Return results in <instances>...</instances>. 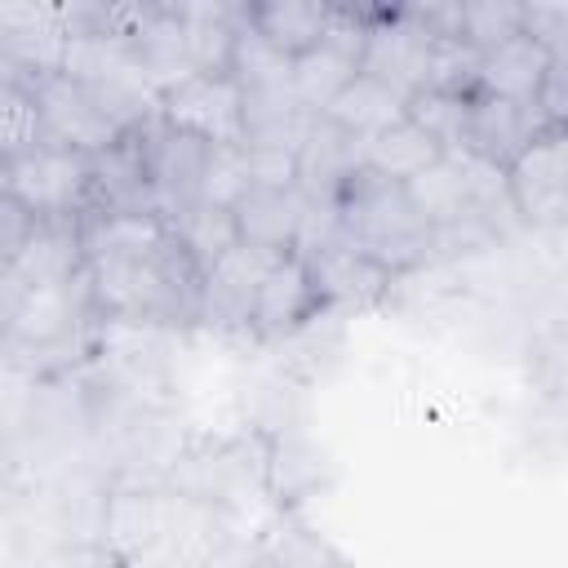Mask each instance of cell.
Instances as JSON below:
<instances>
[{
  "instance_id": "cell-1",
  "label": "cell",
  "mask_w": 568,
  "mask_h": 568,
  "mask_svg": "<svg viewBox=\"0 0 568 568\" xmlns=\"http://www.w3.org/2000/svg\"><path fill=\"white\" fill-rule=\"evenodd\" d=\"M337 226L351 248L368 253L390 275H413L417 266H426L430 226L413 213L399 182L355 169L337 191Z\"/></svg>"
},
{
  "instance_id": "cell-2",
  "label": "cell",
  "mask_w": 568,
  "mask_h": 568,
  "mask_svg": "<svg viewBox=\"0 0 568 568\" xmlns=\"http://www.w3.org/2000/svg\"><path fill=\"white\" fill-rule=\"evenodd\" d=\"M506 195L519 226L559 231L568 213V138L564 129L537 133L506 164Z\"/></svg>"
},
{
  "instance_id": "cell-3",
  "label": "cell",
  "mask_w": 568,
  "mask_h": 568,
  "mask_svg": "<svg viewBox=\"0 0 568 568\" xmlns=\"http://www.w3.org/2000/svg\"><path fill=\"white\" fill-rule=\"evenodd\" d=\"M93 311V297H89V275L80 271L75 280L67 284H44V288H31L4 333L9 342V355H53V351H67L80 342L84 324H89Z\"/></svg>"
},
{
  "instance_id": "cell-4",
  "label": "cell",
  "mask_w": 568,
  "mask_h": 568,
  "mask_svg": "<svg viewBox=\"0 0 568 568\" xmlns=\"http://www.w3.org/2000/svg\"><path fill=\"white\" fill-rule=\"evenodd\" d=\"M133 133H138V146H142V164H146L160 217H173L186 204H195L213 146L204 138L186 133V129H173L169 120H160V111L146 124H138Z\"/></svg>"
},
{
  "instance_id": "cell-5",
  "label": "cell",
  "mask_w": 568,
  "mask_h": 568,
  "mask_svg": "<svg viewBox=\"0 0 568 568\" xmlns=\"http://www.w3.org/2000/svg\"><path fill=\"white\" fill-rule=\"evenodd\" d=\"M9 195L31 213V217H67L84 213L89 200V155L36 142L13 160V182Z\"/></svg>"
},
{
  "instance_id": "cell-6",
  "label": "cell",
  "mask_w": 568,
  "mask_h": 568,
  "mask_svg": "<svg viewBox=\"0 0 568 568\" xmlns=\"http://www.w3.org/2000/svg\"><path fill=\"white\" fill-rule=\"evenodd\" d=\"M31 98H36V115H40V138L80 155H102L106 146H115L124 133L102 115V106L84 93V84H75L62 71L36 75L31 80Z\"/></svg>"
},
{
  "instance_id": "cell-7",
  "label": "cell",
  "mask_w": 568,
  "mask_h": 568,
  "mask_svg": "<svg viewBox=\"0 0 568 568\" xmlns=\"http://www.w3.org/2000/svg\"><path fill=\"white\" fill-rule=\"evenodd\" d=\"M240 111H244V89L226 71H217V75L191 71L186 80H178L173 89L160 93V120L204 138L209 146H240L244 142Z\"/></svg>"
},
{
  "instance_id": "cell-8",
  "label": "cell",
  "mask_w": 568,
  "mask_h": 568,
  "mask_svg": "<svg viewBox=\"0 0 568 568\" xmlns=\"http://www.w3.org/2000/svg\"><path fill=\"white\" fill-rule=\"evenodd\" d=\"M430 36L404 18V9H368L364 44H359V71L390 84L395 93L413 98L426 89L430 67Z\"/></svg>"
},
{
  "instance_id": "cell-9",
  "label": "cell",
  "mask_w": 568,
  "mask_h": 568,
  "mask_svg": "<svg viewBox=\"0 0 568 568\" xmlns=\"http://www.w3.org/2000/svg\"><path fill=\"white\" fill-rule=\"evenodd\" d=\"M284 253L257 248V244H235L226 248L217 262L204 266V284H200V320L213 328H240L248 333V315H253V297L266 280V271L280 262Z\"/></svg>"
},
{
  "instance_id": "cell-10",
  "label": "cell",
  "mask_w": 568,
  "mask_h": 568,
  "mask_svg": "<svg viewBox=\"0 0 568 568\" xmlns=\"http://www.w3.org/2000/svg\"><path fill=\"white\" fill-rule=\"evenodd\" d=\"M306 271H311V284L324 302V311H359V306H377L382 297H390L395 280L382 262H373L368 253L351 248L346 240H333V244H320L311 253H302Z\"/></svg>"
},
{
  "instance_id": "cell-11",
  "label": "cell",
  "mask_w": 568,
  "mask_h": 568,
  "mask_svg": "<svg viewBox=\"0 0 568 568\" xmlns=\"http://www.w3.org/2000/svg\"><path fill=\"white\" fill-rule=\"evenodd\" d=\"M324 315H328V311H324V302H320V293H315V284H311V271H306L302 253H284V257L266 271L262 288H257V297H253L248 333L275 342V337H293V333L311 328V324L324 320Z\"/></svg>"
},
{
  "instance_id": "cell-12",
  "label": "cell",
  "mask_w": 568,
  "mask_h": 568,
  "mask_svg": "<svg viewBox=\"0 0 568 568\" xmlns=\"http://www.w3.org/2000/svg\"><path fill=\"white\" fill-rule=\"evenodd\" d=\"M546 129L550 124L541 120V111L532 102H510V98H497V93L475 89L470 93V106H466V142L462 146L506 169Z\"/></svg>"
},
{
  "instance_id": "cell-13",
  "label": "cell",
  "mask_w": 568,
  "mask_h": 568,
  "mask_svg": "<svg viewBox=\"0 0 568 568\" xmlns=\"http://www.w3.org/2000/svg\"><path fill=\"white\" fill-rule=\"evenodd\" d=\"M84 213H160L146 164H142V146L138 133H124L115 146H106L102 155H89V200Z\"/></svg>"
},
{
  "instance_id": "cell-14",
  "label": "cell",
  "mask_w": 568,
  "mask_h": 568,
  "mask_svg": "<svg viewBox=\"0 0 568 568\" xmlns=\"http://www.w3.org/2000/svg\"><path fill=\"white\" fill-rule=\"evenodd\" d=\"M355 169H364V138L346 133L328 115H315L297 146V191L306 200H337Z\"/></svg>"
},
{
  "instance_id": "cell-15",
  "label": "cell",
  "mask_w": 568,
  "mask_h": 568,
  "mask_svg": "<svg viewBox=\"0 0 568 568\" xmlns=\"http://www.w3.org/2000/svg\"><path fill=\"white\" fill-rule=\"evenodd\" d=\"M13 271L31 284V288H44V284H67L84 271V226H80V213H67V217H36L18 257H13Z\"/></svg>"
},
{
  "instance_id": "cell-16",
  "label": "cell",
  "mask_w": 568,
  "mask_h": 568,
  "mask_svg": "<svg viewBox=\"0 0 568 568\" xmlns=\"http://www.w3.org/2000/svg\"><path fill=\"white\" fill-rule=\"evenodd\" d=\"M231 213H235V231L244 244H257L271 253H293L297 231H302V213H306V195L297 186H284V191L248 186L231 204Z\"/></svg>"
},
{
  "instance_id": "cell-17",
  "label": "cell",
  "mask_w": 568,
  "mask_h": 568,
  "mask_svg": "<svg viewBox=\"0 0 568 568\" xmlns=\"http://www.w3.org/2000/svg\"><path fill=\"white\" fill-rule=\"evenodd\" d=\"M555 53H546L532 36H510L501 40L497 49L479 53V71H475V89L484 93H497V98H510V102H532L546 71H550Z\"/></svg>"
},
{
  "instance_id": "cell-18",
  "label": "cell",
  "mask_w": 568,
  "mask_h": 568,
  "mask_svg": "<svg viewBox=\"0 0 568 568\" xmlns=\"http://www.w3.org/2000/svg\"><path fill=\"white\" fill-rule=\"evenodd\" d=\"M311 120L315 115L293 98L288 84H280V89H244L240 129H244V142L248 146H280V151H293L297 155Z\"/></svg>"
},
{
  "instance_id": "cell-19",
  "label": "cell",
  "mask_w": 568,
  "mask_h": 568,
  "mask_svg": "<svg viewBox=\"0 0 568 568\" xmlns=\"http://www.w3.org/2000/svg\"><path fill=\"white\" fill-rule=\"evenodd\" d=\"M240 13L244 4H178V27H182L191 71H204V75L226 71Z\"/></svg>"
},
{
  "instance_id": "cell-20",
  "label": "cell",
  "mask_w": 568,
  "mask_h": 568,
  "mask_svg": "<svg viewBox=\"0 0 568 568\" xmlns=\"http://www.w3.org/2000/svg\"><path fill=\"white\" fill-rule=\"evenodd\" d=\"M253 31L275 44L284 58H302L324 40L328 27V4L315 0H275V4H248Z\"/></svg>"
},
{
  "instance_id": "cell-21",
  "label": "cell",
  "mask_w": 568,
  "mask_h": 568,
  "mask_svg": "<svg viewBox=\"0 0 568 568\" xmlns=\"http://www.w3.org/2000/svg\"><path fill=\"white\" fill-rule=\"evenodd\" d=\"M404 106H408L404 93H395L390 84H382V80L355 71L351 84L328 102L324 115H328L333 124H342L346 133H355V138H373V133L390 129L395 120H404Z\"/></svg>"
},
{
  "instance_id": "cell-22",
  "label": "cell",
  "mask_w": 568,
  "mask_h": 568,
  "mask_svg": "<svg viewBox=\"0 0 568 568\" xmlns=\"http://www.w3.org/2000/svg\"><path fill=\"white\" fill-rule=\"evenodd\" d=\"M439 155H444V151H439L408 115L395 120L390 129L364 138V169L377 173V178H386V182H408L413 173H422V169L435 164Z\"/></svg>"
},
{
  "instance_id": "cell-23",
  "label": "cell",
  "mask_w": 568,
  "mask_h": 568,
  "mask_svg": "<svg viewBox=\"0 0 568 568\" xmlns=\"http://www.w3.org/2000/svg\"><path fill=\"white\" fill-rule=\"evenodd\" d=\"M413 213L426 222V226H444V222H457L462 213H475L470 200H466V186H462V173L453 164V155L444 151L435 164H426L422 173H413L408 182H399ZM501 231V226H497Z\"/></svg>"
},
{
  "instance_id": "cell-24",
  "label": "cell",
  "mask_w": 568,
  "mask_h": 568,
  "mask_svg": "<svg viewBox=\"0 0 568 568\" xmlns=\"http://www.w3.org/2000/svg\"><path fill=\"white\" fill-rule=\"evenodd\" d=\"M164 222H169V231L182 240V248H186V253H191L200 266L217 262L226 248H235V244H240L235 213H231L226 204L195 200V204H186L182 213H173V217H164Z\"/></svg>"
},
{
  "instance_id": "cell-25",
  "label": "cell",
  "mask_w": 568,
  "mask_h": 568,
  "mask_svg": "<svg viewBox=\"0 0 568 568\" xmlns=\"http://www.w3.org/2000/svg\"><path fill=\"white\" fill-rule=\"evenodd\" d=\"M226 75H231L240 89H280V84H288V75H293V58H284L275 44H266V40L253 31L248 4H244V13H240L235 40H231Z\"/></svg>"
},
{
  "instance_id": "cell-26",
  "label": "cell",
  "mask_w": 568,
  "mask_h": 568,
  "mask_svg": "<svg viewBox=\"0 0 568 568\" xmlns=\"http://www.w3.org/2000/svg\"><path fill=\"white\" fill-rule=\"evenodd\" d=\"M466 106H470V93H444V89H422L408 98L404 115L439 146V151H453L466 142Z\"/></svg>"
},
{
  "instance_id": "cell-27",
  "label": "cell",
  "mask_w": 568,
  "mask_h": 568,
  "mask_svg": "<svg viewBox=\"0 0 568 568\" xmlns=\"http://www.w3.org/2000/svg\"><path fill=\"white\" fill-rule=\"evenodd\" d=\"M524 31V9L515 0H470L457 4V40L475 53L497 49L501 40Z\"/></svg>"
},
{
  "instance_id": "cell-28",
  "label": "cell",
  "mask_w": 568,
  "mask_h": 568,
  "mask_svg": "<svg viewBox=\"0 0 568 568\" xmlns=\"http://www.w3.org/2000/svg\"><path fill=\"white\" fill-rule=\"evenodd\" d=\"M36 142H44V138H40V115H36L31 80L9 71V75H0V155L18 160Z\"/></svg>"
},
{
  "instance_id": "cell-29",
  "label": "cell",
  "mask_w": 568,
  "mask_h": 568,
  "mask_svg": "<svg viewBox=\"0 0 568 568\" xmlns=\"http://www.w3.org/2000/svg\"><path fill=\"white\" fill-rule=\"evenodd\" d=\"M262 564L266 568H324V564H337V559H333V550L324 546L320 532H311V528H302V524L288 519V524L275 528Z\"/></svg>"
},
{
  "instance_id": "cell-30",
  "label": "cell",
  "mask_w": 568,
  "mask_h": 568,
  "mask_svg": "<svg viewBox=\"0 0 568 568\" xmlns=\"http://www.w3.org/2000/svg\"><path fill=\"white\" fill-rule=\"evenodd\" d=\"M244 191H248V178H244V155H240V146H213V151H209V169H204L200 200L231 209Z\"/></svg>"
},
{
  "instance_id": "cell-31",
  "label": "cell",
  "mask_w": 568,
  "mask_h": 568,
  "mask_svg": "<svg viewBox=\"0 0 568 568\" xmlns=\"http://www.w3.org/2000/svg\"><path fill=\"white\" fill-rule=\"evenodd\" d=\"M240 155H244V178H248V186H262V191L297 186V155H293V151L240 142Z\"/></svg>"
},
{
  "instance_id": "cell-32",
  "label": "cell",
  "mask_w": 568,
  "mask_h": 568,
  "mask_svg": "<svg viewBox=\"0 0 568 568\" xmlns=\"http://www.w3.org/2000/svg\"><path fill=\"white\" fill-rule=\"evenodd\" d=\"M524 9V36H532L546 53L568 58V4L564 0H532Z\"/></svg>"
},
{
  "instance_id": "cell-33",
  "label": "cell",
  "mask_w": 568,
  "mask_h": 568,
  "mask_svg": "<svg viewBox=\"0 0 568 568\" xmlns=\"http://www.w3.org/2000/svg\"><path fill=\"white\" fill-rule=\"evenodd\" d=\"M31 222L36 217L13 195H0V271L13 266V257H18V248H22L27 231H31Z\"/></svg>"
},
{
  "instance_id": "cell-34",
  "label": "cell",
  "mask_w": 568,
  "mask_h": 568,
  "mask_svg": "<svg viewBox=\"0 0 568 568\" xmlns=\"http://www.w3.org/2000/svg\"><path fill=\"white\" fill-rule=\"evenodd\" d=\"M27 293H31V284L13 266H4L0 271V337L9 333V324H13V315H18V306H22Z\"/></svg>"
},
{
  "instance_id": "cell-35",
  "label": "cell",
  "mask_w": 568,
  "mask_h": 568,
  "mask_svg": "<svg viewBox=\"0 0 568 568\" xmlns=\"http://www.w3.org/2000/svg\"><path fill=\"white\" fill-rule=\"evenodd\" d=\"M9 182H13V160L0 155V195H9Z\"/></svg>"
},
{
  "instance_id": "cell-36",
  "label": "cell",
  "mask_w": 568,
  "mask_h": 568,
  "mask_svg": "<svg viewBox=\"0 0 568 568\" xmlns=\"http://www.w3.org/2000/svg\"><path fill=\"white\" fill-rule=\"evenodd\" d=\"M13 67H9V49H4V27H0V75H9Z\"/></svg>"
}]
</instances>
